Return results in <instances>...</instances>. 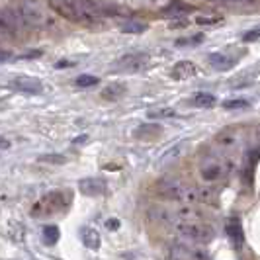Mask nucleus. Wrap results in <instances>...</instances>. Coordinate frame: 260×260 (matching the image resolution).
Masks as SVG:
<instances>
[{"mask_svg": "<svg viewBox=\"0 0 260 260\" xmlns=\"http://www.w3.org/2000/svg\"><path fill=\"white\" fill-rule=\"evenodd\" d=\"M158 194L167 200H172V202H180V204H192V202H200L204 200V192L198 190L190 184L182 182L178 178H165L160 180L158 186H156Z\"/></svg>", "mask_w": 260, "mask_h": 260, "instance_id": "1", "label": "nucleus"}, {"mask_svg": "<svg viewBox=\"0 0 260 260\" xmlns=\"http://www.w3.org/2000/svg\"><path fill=\"white\" fill-rule=\"evenodd\" d=\"M180 217V215H178ZM174 233L178 235L182 241L186 243H208L209 239L213 237L211 227L204 225V223L190 221V219H178L174 223Z\"/></svg>", "mask_w": 260, "mask_h": 260, "instance_id": "2", "label": "nucleus"}, {"mask_svg": "<svg viewBox=\"0 0 260 260\" xmlns=\"http://www.w3.org/2000/svg\"><path fill=\"white\" fill-rule=\"evenodd\" d=\"M14 14H16L18 24H26V26H31V27H39L45 24V12H43L41 4L34 2V0L22 2V4L14 10Z\"/></svg>", "mask_w": 260, "mask_h": 260, "instance_id": "3", "label": "nucleus"}, {"mask_svg": "<svg viewBox=\"0 0 260 260\" xmlns=\"http://www.w3.org/2000/svg\"><path fill=\"white\" fill-rule=\"evenodd\" d=\"M231 170V162L225 160V158H206L200 167V174L206 182H217V180H223Z\"/></svg>", "mask_w": 260, "mask_h": 260, "instance_id": "4", "label": "nucleus"}, {"mask_svg": "<svg viewBox=\"0 0 260 260\" xmlns=\"http://www.w3.org/2000/svg\"><path fill=\"white\" fill-rule=\"evenodd\" d=\"M67 204H69V200H65V194L59 192V190H55V192H49L47 196H43L38 204H36L34 215L36 217H39V215H53L55 211L65 208Z\"/></svg>", "mask_w": 260, "mask_h": 260, "instance_id": "5", "label": "nucleus"}, {"mask_svg": "<svg viewBox=\"0 0 260 260\" xmlns=\"http://www.w3.org/2000/svg\"><path fill=\"white\" fill-rule=\"evenodd\" d=\"M149 63V55L147 53H125L123 57H119L116 61V67L119 71H127V73H135L141 71Z\"/></svg>", "mask_w": 260, "mask_h": 260, "instance_id": "6", "label": "nucleus"}, {"mask_svg": "<svg viewBox=\"0 0 260 260\" xmlns=\"http://www.w3.org/2000/svg\"><path fill=\"white\" fill-rule=\"evenodd\" d=\"M178 211L170 208H162V206H155L149 209V221H153L158 227H174V223L178 221Z\"/></svg>", "mask_w": 260, "mask_h": 260, "instance_id": "7", "label": "nucleus"}, {"mask_svg": "<svg viewBox=\"0 0 260 260\" xmlns=\"http://www.w3.org/2000/svg\"><path fill=\"white\" fill-rule=\"evenodd\" d=\"M169 260H209L208 254H204L202 250L194 248L192 245H172L169 250Z\"/></svg>", "mask_w": 260, "mask_h": 260, "instance_id": "8", "label": "nucleus"}, {"mask_svg": "<svg viewBox=\"0 0 260 260\" xmlns=\"http://www.w3.org/2000/svg\"><path fill=\"white\" fill-rule=\"evenodd\" d=\"M10 88H14V90H18V92H24V94L38 96V94L43 92V84L34 77H18L10 82Z\"/></svg>", "mask_w": 260, "mask_h": 260, "instance_id": "9", "label": "nucleus"}, {"mask_svg": "<svg viewBox=\"0 0 260 260\" xmlns=\"http://www.w3.org/2000/svg\"><path fill=\"white\" fill-rule=\"evenodd\" d=\"M78 190H80V194L88 196V198H98V196L106 194L108 184L102 178H82L78 182Z\"/></svg>", "mask_w": 260, "mask_h": 260, "instance_id": "10", "label": "nucleus"}, {"mask_svg": "<svg viewBox=\"0 0 260 260\" xmlns=\"http://www.w3.org/2000/svg\"><path fill=\"white\" fill-rule=\"evenodd\" d=\"M208 61L215 71H229V69H233L237 65V59L227 55V53H211L208 57Z\"/></svg>", "mask_w": 260, "mask_h": 260, "instance_id": "11", "label": "nucleus"}, {"mask_svg": "<svg viewBox=\"0 0 260 260\" xmlns=\"http://www.w3.org/2000/svg\"><path fill=\"white\" fill-rule=\"evenodd\" d=\"M18 26H20V24H18V20H16L14 10H0V34L14 36Z\"/></svg>", "mask_w": 260, "mask_h": 260, "instance_id": "12", "label": "nucleus"}, {"mask_svg": "<svg viewBox=\"0 0 260 260\" xmlns=\"http://www.w3.org/2000/svg\"><path fill=\"white\" fill-rule=\"evenodd\" d=\"M194 75L196 67L190 61H180V63H176V65L172 67V71H170V77L176 78V80H186V78H192Z\"/></svg>", "mask_w": 260, "mask_h": 260, "instance_id": "13", "label": "nucleus"}, {"mask_svg": "<svg viewBox=\"0 0 260 260\" xmlns=\"http://www.w3.org/2000/svg\"><path fill=\"white\" fill-rule=\"evenodd\" d=\"M227 235H229V239L235 243V247L241 248L243 247V243H245V235H243V227H241V223L239 219H229L227 221Z\"/></svg>", "mask_w": 260, "mask_h": 260, "instance_id": "14", "label": "nucleus"}, {"mask_svg": "<svg viewBox=\"0 0 260 260\" xmlns=\"http://www.w3.org/2000/svg\"><path fill=\"white\" fill-rule=\"evenodd\" d=\"M80 241L84 243L86 248H92V250L100 248V235H98L96 229H92V227H82L80 229Z\"/></svg>", "mask_w": 260, "mask_h": 260, "instance_id": "15", "label": "nucleus"}, {"mask_svg": "<svg viewBox=\"0 0 260 260\" xmlns=\"http://www.w3.org/2000/svg\"><path fill=\"white\" fill-rule=\"evenodd\" d=\"M192 104L196 108H213V106L217 104V98L213 94H209V92H198L192 98Z\"/></svg>", "mask_w": 260, "mask_h": 260, "instance_id": "16", "label": "nucleus"}, {"mask_svg": "<svg viewBox=\"0 0 260 260\" xmlns=\"http://www.w3.org/2000/svg\"><path fill=\"white\" fill-rule=\"evenodd\" d=\"M125 94V86L123 84H117V82H114V84H108L104 90H102V98H106V100H119L121 96Z\"/></svg>", "mask_w": 260, "mask_h": 260, "instance_id": "17", "label": "nucleus"}, {"mask_svg": "<svg viewBox=\"0 0 260 260\" xmlns=\"http://www.w3.org/2000/svg\"><path fill=\"white\" fill-rule=\"evenodd\" d=\"M184 147H186V143H182V141H180V143H176V145H172L169 151L158 158V162H160V165H165V162H172L174 158H178V156L182 155Z\"/></svg>", "mask_w": 260, "mask_h": 260, "instance_id": "18", "label": "nucleus"}, {"mask_svg": "<svg viewBox=\"0 0 260 260\" xmlns=\"http://www.w3.org/2000/svg\"><path fill=\"white\" fill-rule=\"evenodd\" d=\"M59 227H55V225H45L43 227V243L45 245H55L57 241H59Z\"/></svg>", "mask_w": 260, "mask_h": 260, "instance_id": "19", "label": "nucleus"}, {"mask_svg": "<svg viewBox=\"0 0 260 260\" xmlns=\"http://www.w3.org/2000/svg\"><path fill=\"white\" fill-rule=\"evenodd\" d=\"M119 29H121L123 34H141V31L147 29V26H145L143 22H137V20H127V22L121 24Z\"/></svg>", "mask_w": 260, "mask_h": 260, "instance_id": "20", "label": "nucleus"}, {"mask_svg": "<svg viewBox=\"0 0 260 260\" xmlns=\"http://www.w3.org/2000/svg\"><path fill=\"white\" fill-rule=\"evenodd\" d=\"M160 133V127L158 125H141V127H137V131H135V135L137 137H156Z\"/></svg>", "mask_w": 260, "mask_h": 260, "instance_id": "21", "label": "nucleus"}, {"mask_svg": "<svg viewBox=\"0 0 260 260\" xmlns=\"http://www.w3.org/2000/svg\"><path fill=\"white\" fill-rule=\"evenodd\" d=\"M75 82H77L78 88H92V86H96V84L100 82V78H98V77H90V75H80V77H78Z\"/></svg>", "mask_w": 260, "mask_h": 260, "instance_id": "22", "label": "nucleus"}, {"mask_svg": "<svg viewBox=\"0 0 260 260\" xmlns=\"http://www.w3.org/2000/svg\"><path fill=\"white\" fill-rule=\"evenodd\" d=\"M176 116V112L172 110V108H160V110H153V112H149V117L151 119H160V117H174Z\"/></svg>", "mask_w": 260, "mask_h": 260, "instance_id": "23", "label": "nucleus"}, {"mask_svg": "<svg viewBox=\"0 0 260 260\" xmlns=\"http://www.w3.org/2000/svg\"><path fill=\"white\" fill-rule=\"evenodd\" d=\"M196 22H198L200 26H213V24H219L221 18H219V16H200Z\"/></svg>", "mask_w": 260, "mask_h": 260, "instance_id": "24", "label": "nucleus"}, {"mask_svg": "<svg viewBox=\"0 0 260 260\" xmlns=\"http://www.w3.org/2000/svg\"><path fill=\"white\" fill-rule=\"evenodd\" d=\"M227 6H256L258 0H219Z\"/></svg>", "mask_w": 260, "mask_h": 260, "instance_id": "25", "label": "nucleus"}, {"mask_svg": "<svg viewBox=\"0 0 260 260\" xmlns=\"http://www.w3.org/2000/svg\"><path fill=\"white\" fill-rule=\"evenodd\" d=\"M223 106L227 110H239V108H248V100H225Z\"/></svg>", "mask_w": 260, "mask_h": 260, "instance_id": "26", "label": "nucleus"}, {"mask_svg": "<svg viewBox=\"0 0 260 260\" xmlns=\"http://www.w3.org/2000/svg\"><path fill=\"white\" fill-rule=\"evenodd\" d=\"M167 14H186V12H192L190 6H184V4H172L169 8H165Z\"/></svg>", "mask_w": 260, "mask_h": 260, "instance_id": "27", "label": "nucleus"}, {"mask_svg": "<svg viewBox=\"0 0 260 260\" xmlns=\"http://www.w3.org/2000/svg\"><path fill=\"white\" fill-rule=\"evenodd\" d=\"M41 162H53V165H63L67 158L63 155H43L39 156Z\"/></svg>", "mask_w": 260, "mask_h": 260, "instance_id": "28", "label": "nucleus"}, {"mask_svg": "<svg viewBox=\"0 0 260 260\" xmlns=\"http://www.w3.org/2000/svg\"><path fill=\"white\" fill-rule=\"evenodd\" d=\"M202 41H204V36H200V34H198V36H194V38L178 39L176 43H178V45H196V43H202Z\"/></svg>", "mask_w": 260, "mask_h": 260, "instance_id": "29", "label": "nucleus"}, {"mask_svg": "<svg viewBox=\"0 0 260 260\" xmlns=\"http://www.w3.org/2000/svg\"><path fill=\"white\" fill-rule=\"evenodd\" d=\"M258 29H250V31H247L245 36H243V41H256L258 39Z\"/></svg>", "mask_w": 260, "mask_h": 260, "instance_id": "30", "label": "nucleus"}, {"mask_svg": "<svg viewBox=\"0 0 260 260\" xmlns=\"http://www.w3.org/2000/svg\"><path fill=\"white\" fill-rule=\"evenodd\" d=\"M106 227L112 229V231H116L117 227H119V221H117V219H108V221H106Z\"/></svg>", "mask_w": 260, "mask_h": 260, "instance_id": "31", "label": "nucleus"}, {"mask_svg": "<svg viewBox=\"0 0 260 260\" xmlns=\"http://www.w3.org/2000/svg\"><path fill=\"white\" fill-rule=\"evenodd\" d=\"M55 67H57V69H69V67H71V63H69V61H59Z\"/></svg>", "mask_w": 260, "mask_h": 260, "instance_id": "32", "label": "nucleus"}, {"mask_svg": "<svg viewBox=\"0 0 260 260\" xmlns=\"http://www.w3.org/2000/svg\"><path fill=\"white\" fill-rule=\"evenodd\" d=\"M41 55V51H34V53H26L24 55V59H34V57H39Z\"/></svg>", "mask_w": 260, "mask_h": 260, "instance_id": "33", "label": "nucleus"}, {"mask_svg": "<svg viewBox=\"0 0 260 260\" xmlns=\"http://www.w3.org/2000/svg\"><path fill=\"white\" fill-rule=\"evenodd\" d=\"M8 147H10V141H6V139L0 137V149H8Z\"/></svg>", "mask_w": 260, "mask_h": 260, "instance_id": "34", "label": "nucleus"}, {"mask_svg": "<svg viewBox=\"0 0 260 260\" xmlns=\"http://www.w3.org/2000/svg\"><path fill=\"white\" fill-rule=\"evenodd\" d=\"M6 59H12V55H10V53L0 51V61H6Z\"/></svg>", "mask_w": 260, "mask_h": 260, "instance_id": "35", "label": "nucleus"}]
</instances>
